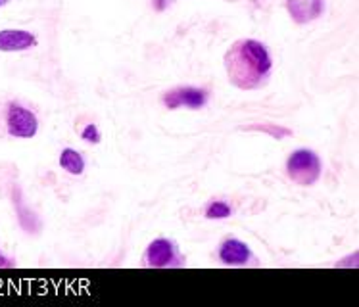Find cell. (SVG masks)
<instances>
[{
  "instance_id": "5b68a950",
  "label": "cell",
  "mask_w": 359,
  "mask_h": 307,
  "mask_svg": "<svg viewBox=\"0 0 359 307\" xmlns=\"http://www.w3.org/2000/svg\"><path fill=\"white\" fill-rule=\"evenodd\" d=\"M210 93L205 88L198 87H177L165 90L161 95V104L168 110H179V108H189V110H200L208 104Z\"/></svg>"
},
{
  "instance_id": "ba28073f",
  "label": "cell",
  "mask_w": 359,
  "mask_h": 307,
  "mask_svg": "<svg viewBox=\"0 0 359 307\" xmlns=\"http://www.w3.org/2000/svg\"><path fill=\"white\" fill-rule=\"evenodd\" d=\"M288 14L296 23H309L317 20L325 10L323 0H285Z\"/></svg>"
},
{
  "instance_id": "6da1fadb",
  "label": "cell",
  "mask_w": 359,
  "mask_h": 307,
  "mask_svg": "<svg viewBox=\"0 0 359 307\" xmlns=\"http://www.w3.org/2000/svg\"><path fill=\"white\" fill-rule=\"evenodd\" d=\"M231 85L241 90L264 88L273 71L271 54L256 39H238L229 46L223 58Z\"/></svg>"
},
{
  "instance_id": "9c48e42d",
  "label": "cell",
  "mask_w": 359,
  "mask_h": 307,
  "mask_svg": "<svg viewBox=\"0 0 359 307\" xmlns=\"http://www.w3.org/2000/svg\"><path fill=\"white\" fill-rule=\"evenodd\" d=\"M60 168L69 175H83L85 171V158L74 148H64L60 152Z\"/></svg>"
},
{
  "instance_id": "30bf717a",
  "label": "cell",
  "mask_w": 359,
  "mask_h": 307,
  "mask_svg": "<svg viewBox=\"0 0 359 307\" xmlns=\"http://www.w3.org/2000/svg\"><path fill=\"white\" fill-rule=\"evenodd\" d=\"M204 215L208 219H227L233 215V207L223 200H212L204 205Z\"/></svg>"
},
{
  "instance_id": "3957f363",
  "label": "cell",
  "mask_w": 359,
  "mask_h": 307,
  "mask_svg": "<svg viewBox=\"0 0 359 307\" xmlns=\"http://www.w3.org/2000/svg\"><path fill=\"white\" fill-rule=\"evenodd\" d=\"M142 267H152V269H165V267H184V261L181 250L175 240L169 238H156L148 244L147 252L142 254Z\"/></svg>"
},
{
  "instance_id": "8fae6325",
  "label": "cell",
  "mask_w": 359,
  "mask_h": 307,
  "mask_svg": "<svg viewBox=\"0 0 359 307\" xmlns=\"http://www.w3.org/2000/svg\"><path fill=\"white\" fill-rule=\"evenodd\" d=\"M81 139L85 140V142H90V144H98L100 139H102V135L98 131V127L95 123H88L83 131H81Z\"/></svg>"
},
{
  "instance_id": "8992f818",
  "label": "cell",
  "mask_w": 359,
  "mask_h": 307,
  "mask_svg": "<svg viewBox=\"0 0 359 307\" xmlns=\"http://www.w3.org/2000/svg\"><path fill=\"white\" fill-rule=\"evenodd\" d=\"M217 259L223 265L242 267L252 259V252L246 242L238 240V238H225L217 248Z\"/></svg>"
},
{
  "instance_id": "52a82bcc",
  "label": "cell",
  "mask_w": 359,
  "mask_h": 307,
  "mask_svg": "<svg viewBox=\"0 0 359 307\" xmlns=\"http://www.w3.org/2000/svg\"><path fill=\"white\" fill-rule=\"evenodd\" d=\"M37 37L31 31L2 29L0 31V52H23L37 46Z\"/></svg>"
},
{
  "instance_id": "7c38bea8",
  "label": "cell",
  "mask_w": 359,
  "mask_h": 307,
  "mask_svg": "<svg viewBox=\"0 0 359 307\" xmlns=\"http://www.w3.org/2000/svg\"><path fill=\"white\" fill-rule=\"evenodd\" d=\"M8 2H10V0H0V8H2V6H6Z\"/></svg>"
},
{
  "instance_id": "7a4b0ae2",
  "label": "cell",
  "mask_w": 359,
  "mask_h": 307,
  "mask_svg": "<svg viewBox=\"0 0 359 307\" xmlns=\"http://www.w3.org/2000/svg\"><path fill=\"white\" fill-rule=\"evenodd\" d=\"M323 175L321 158L313 150H294L286 160V177L298 186H313Z\"/></svg>"
},
{
  "instance_id": "277c9868",
  "label": "cell",
  "mask_w": 359,
  "mask_h": 307,
  "mask_svg": "<svg viewBox=\"0 0 359 307\" xmlns=\"http://www.w3.org/2000/svg\"><path fill=\"white\" fill-rule=\"evenodd\" d=\"M6 132L14 139H33L39 131V119L35 111L18 102H8L2 110Z\"/></svg>"
}]
</instances>
